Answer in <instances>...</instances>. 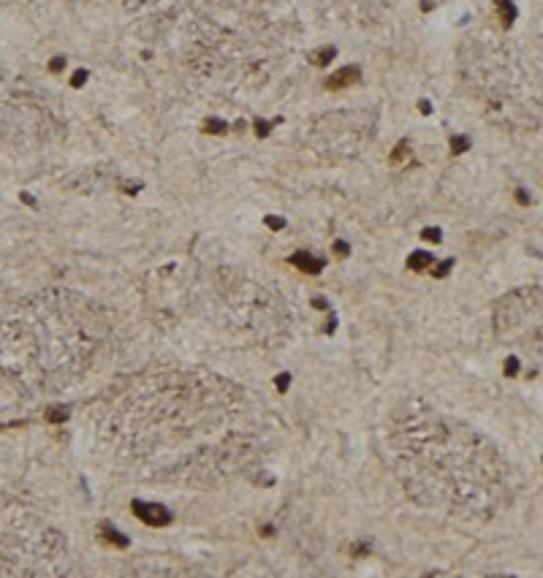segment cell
<instances>
[{
  "label": "cell",
  "instance_id": "12",
  "mask_svg": "<svg viewBox=\"0 0 543 578\" xmlns=\"http://www.w3.org/2000/svg\"><path fill=\"white\" fill-rule=\"evenodd\" d=\"M332 253H334L337 258H348V256H350V245H348L345 239H337V242H334V247H332Z\"/></svg>",
  "mask_w": 543,
  "mask_h": 578
},
{
  "label": "cell",
  "instance_id": "25",
  "mask_svg": "<svg viewBox=\"0 0 543 578\" xmlns=\"http://www.w3.org/2000/svg\"><path fill=\"white\" fill-rule=\"evenodd\" d=\"M313 304H315L318 310H326V307H329V302H326V299H313Z\"/></svg>",
  "mask_w": 543,
  "mask_h": 578
},
{
  "label": "cell",
  "instance_id": "7",
  "mask_svg": "<svg viewBox=\"0 0 543 578\" xmlns=\"http://www.w3.org/2000/svg\"><path fill=\"white\" fill-rule=\"evenodd\" d=\"M204 130H206V133L220 136V133H226V130H228V123H226V120H217V117H206L204 120Z\"/></svg>",
  "mask_w": 543,
  "mask_h": 578
},
{
  "label": "cell",
  "instance_id": "20",
  "mask_svg": "<svg viewBox=\"0 0 543 578\" xmlns=\"http://www.w3.org/2000/svg\"><path fill=\"white\" fill-rule=\"evenodd\" d=\"M288 385H291V375L282 372L280 378H277V391H288Z\"/></svg>",
  "mask_w": 543,
  "mask_h": 578
},
{
  "label": "cell",
  "instance_id": "19",
  "mask_svg": "<svg viewBox=\"0 0 543 578\" xmlns=\"http://www.w3.org/2000/svg\"><path fill=\"white\" fill-rule=\"evenodd\" d=\"M63 68H66V57H55V60L49 63V71L52 73H60Z\"/></svg>",
  "mask_w": 543,
  "mask_h": 578
},
{
  "label": "cell",
  "instance_id": "18",
  "mask_svg": "<svg viewBox=\"0 0 543 578\" xmlns=\"http://www.w3.org/2000/svg\"><path fill=\"white\" fill-rule=\"evenodd\" d=\"M49 421H68V410H66V407L49 410Z\"/></svg>",
  "mask_w": 543,
  "mask_h": 578
},
{
  "label": "cell",
  "instance_id": "15",
  "mask_svg": "<svg viewBox=\"0 0 543 578\" xmlns=\"http://www.w3.org/2000/svg\"><path fill=\"white\" fill-rule=\"evenodd\" d=\"M516 372H519V356H511L505 361V375H511V378H513Z\"/></svg>",
  "mask_w": 543,
  "mask_h": 578
},
{
  "label": "cell",
  "instance_id": "11",
  "mask_svg": "<svg viewBox=\"0 0 543 578\" xmlns=\"http://www.w3.org/2000/svg\"><path fill=\"white\" fill-rule=\"evenodd\" d=\"M451 266H454V261H440V263H435V266H429V271H432L435 280H443V277L451 271Z\"/></svg>",
  "mask_w": 543,
  "mask_h": 578
},
{
  "label": "cell",
  "instance_id": "26",
  "mask_svg": "<svg viewBox=\"0 0 543 578\" xmlns=\"http://www.w3.org/2000/svg\"><path fill=\"white\" fill-rule=\"evenodd\" d=\"M334 326H337V318L332 315V318H329V323H326V331L332 334V331H334Z\"/></svg>",
  "mask_w": 543,
  "mask_h": 578
},
{
  "label": "cell",
  "instance_id": "9",
  "mask_svg": "<svg viewBox=\"0 0 543 578\" xmlns=\"http://www.w3.org/2000/svg\"><path fill=\"white\" fill-rule=\"evenodd\" d=\"M334 57H337V49H334V46H326V49H321V52L313 57V63H315L318 68H323V65H329Z\"/></svg>",
  "mask_w": 543,
  "mask_h": 578
},
{
  "label": "cell",
  "instance_id": "1",
  "mask_svg": "<svg viewBox=\"0 0 543 578\" xmlns=\"http://www.w3.org/2000/svg\"><path fill=\"white\" fill-rule=\"evenodd\" d=\"M131 511H134V516H138L144 524H149V527H163V524H169L171 521V513L166 511L163 505H155V502H134L131 505Z\"/></svg>",
  "mask_w": 543,
  "mask_h": 578
},
{
  "label": "cell",
  "instance_id": "24",
  "mask_svg": "<svg viewBox=\"0 0 543 578\" xmlns=\"http://www.w3.org/2000/svg\"><path fill=\"white\" fill-rule=\"evenodd\" d=\"M19 195H22V201H25L27 206H36V198H33L30 193H19Z\"/></svg>",
  "mask_w": 543,
  "mask_h": 578
},
{
  "label": "cell",
  "instance_id": "10",
  "mask_svg": "<svg viewBox=\"0 0 543 578\" xmlns=\"http://www.w3.org/2000/svg\"><path fill=\"white\" fill-rule=\"evenodd\" d=\"M467 147H470V138L467 136H451V155L467 152Z\"/></svg>",
  "mask_w": 543,
  "mask_h": 578
},
{
  "label": "cell",
  "instance_id": "8",
  "mask_svg": "<svg viewBox=\"0 0 543 578\" xmlns=\"http://www.w3.org/2000/svg\"><path fill=\"white\" fill-rule=\"evenodd\" d=\"M407 158H410V144H407V141H400V144L394 147V152H391V166L405 163Z\"/></svg>",
  "mask_w": 543,
  "mask_h": 578
},
{
  "label": "cell",
  "instance_id": "22",
  "mask_svg": "<svg viewBox=\"0 0 543 578\" xmlns=\"http://www.w3.org/2000/svg\"><path fill=\"white\" fill-rule=\"evenodd\" d=\"M138 190H141V185H138V182H131V185H125V193H128V195L138 193Z\"/></svg>",
  "mask_w": 543,
  "mask_h": 578
},
{
  "label": "cell",
  "instance_id": "14",
  "mask_svg": "<svg viewBox=\"0 0 543 578\" xmlns=\"http://www.w3.org/2000/svg\"><path fill=\"white\" fill-rule=\"evenodd\" d=\"M87 79H90V73L84 71V68H79V71L71 76V84H73V87H84V82H87Z\"/></svg>",
  "mask_w": 543,
  "mask_h": 578
},
{
  "label": "cell",
  "instance_id": "17",
  "mask_svg": "<svg viewBox=\"0 0 543 578\" xmlns=\"http://www.w3.org/2000/svg\"><path fill=\"white\" fill-rule=\"evenodd\" d=\"M267 225H269L272 231H280V228H285V220H282V217H277V215H269V217H267Z\"/></svg>",
  "mask_w": 543,
  "mask_h": 578
},
{
  "label": "cell",
  "instance_id": "13",
  "mask_svg": "<svg viewBox=\"0 0 543 578\" xmlns=\"http://www.w3.org/2000/svg\"><path fill=\"white\" fill-rule=\"evenodd\" d=\"M421 239H426V242H432V245H437V242L443 239V231H440V228H424V231H421Z\"/></svg>",
  "mask_w": 543,
  "mask_h": 578
},
{
  "label": "cell",
  "instance_id": "21",
  "mask_svg": "<svg viewBox=\"0 0 543 578\" xmlns=\"http://www.w3.org/2000/svg\"><path fill=\"white\" fill-rule=\"evenodd\" d=\"M516 201H519V204H522V206H527V204H530V195H527V190H522V188H519V190H516Z\"/></svg>",
  "mask_w": 543,
  "mask_h": 578
},
{
  "label": "cell",
  "instance_id": "4",
  "mask_svg": "<svg viewBox=\"0 0 543 578\" xmlns=\"http://www.w3.org/2000/svg\"><path fill=\"white\" fill-rule=\"evenodd\" d=\"M494 11H497V19L502 27H511L513 19H516V5L511 0H494Z\"/></svg>",
  "mask_w": 543,
  "mask_h": 578
},
{
  "label": "cell",
  "instance_id": "16",
  "mask_svg": "<svg viewBox=\"0 0 543 578\" xmlns=\"http://www.w3.org/2000/svg\"><path fill=\"white\" fill-rule=\"evenodd\" d=\"M269 130H272V123H267V120H256V133L258 136H269Z\"/></svg>",
  "mask_w": 543,
  "mask_h": 578
},
{
  "label": "cell",
  "instance_id": "2",
  "mask_svg": "<svg viewBox=\"0 0 543 578\" xmlns=\"http://www.w3.org/2000/svg\"><path fill=\"white\" fill-rule=\"evenodd\" d=\"M356 82H361V68L359 65H345V68H339L337 73H332L323 84H326L329 90H342V87H353Z\"/></svg>",
  "mask_w": 543,
  "mask_h": 578
},
{
  "label": "cell",
  "instance_id": "6",
  "mask_svg": "<svg viewBox=\"0 0 543 578\" xmlns=\"http://www.w3.org/2000/svg\"><path fill=\"white\" fill-rule=\"evenodd\" d=\"M432 261H435V258H432L429 253L415 250V253H410V258H407V269L410 271H424V269L432 266Z\"/></svg>",
  "mask_w": 543,
  "mask_h": 578
},
{
  "label": "cell",
  "instance_id": "3",
  "mask_svg": "<svg viewBox=\"0 0 543 578\" xmlns=\"http://www.w3.org/2000/svg\"><path fill=\"white\" fill-rule=\"evenodd\" d=\"M288 261L293 263L299 271H304V274H318V271L323 269V261L318 256H313V253H307V250H299V253H293Z\"/></svg>",
  "mask_w": 543,
  "mask_h": 578
},
{
  "label": "cell",
  "instance_id": "23",
  "mask_svg": "<svg viewBox=\"0 0 543 578\" xmlns=\"http://www.w3.org/2000/svg\"><path fill=\"white\" fill-rule=\"evenodd\" d=\"M418 112H421V114H429V112H432V103H429V101H418Z\"/></svg>",
  "mask_w": 543,
  "mask_h": 578
},
{
  "label": "cell",
  "instance_id": "5",
  "mask_svg": "<svg viewBox=\"0 0 543 578\" xmlns=\"http://www.w3.org/2000/svg\"><path fill=\"white\" fill-rule=\"evenodd\" d=\"M98 537H101V540H106L109 546H117V548H125V546H128V537H125L123 532H117L112 524H103L101 532H98Z\"/></svg>",
  "mask_w": 543,
  "mask_h": 578
}]
</instances>
